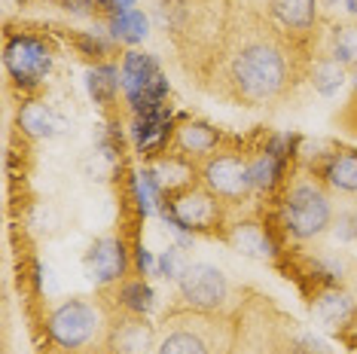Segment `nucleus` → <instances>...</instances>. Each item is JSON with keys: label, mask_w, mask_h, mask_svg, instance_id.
I'll list each match as a JSON object with an SVG mask.
<instances>
[{"label": "nucleus", "mask_w": 357, "mask_h": 354, "mask_svg": "<svg viewBox=\"0 0 357 354\" xmlns=\"http://www.w3.org/2000/svg\"><path fill=\"white\" fill-rule=\"evenodd\" d=\"M296 43L272 19H241L217 43V88L235 104L259 107L281 101L296 83Z\"/></svg>", "instance_id": "f257e3e1"}, {"label": "nucleus", "mask_w": 357, "mask_h": 354, "mask_svg": "<svg viewBox=\"0 0 357 354\" xmlns=\"http://www.w3.org/2000/svg\"><path fill=\"white\" fill-rule=\"evenodd\" d=\"M281 223L296 241H312L333 226V205L324 180L314 174H296L281 196Z\"/></svg>", "instance_id": "f03ea898"}, {"label": "nucleus", "mask_w": 357, "mask_h": 354, "mask_svg": "<svg viewBox=\"0 0 357 354\" xmlns=\"http://www.w3.org/2000/svg\"><path fill=\"white\" fill-rule=\"evenodd\" d=\"M229 336L217 311H181L172 315L156 354H226Z\"/></svg>", "instance_id": "7ed1b4c3"}, {"label": "nucleus", "mask_w": 357, "mask_h": 354, "mask_svg": "<svg viewBox=\"0 0 357 354\" xmlns=\"http://www.w3.org/2000/svg\"><path fill=\"white\" fill-rule=\"evenodd\" d=\"M119 79H123V92L128 104H132L135 116L165 107L168 79L162 77V68L153 55L137 52V49L126 52L123 64H119Z\"/></svg>", "instance_id": "20e7f679"}, {"label": "nucleus", "mask_w": 357, "mask_h": 354, "mask_svg": "<svg viewBox=\"0 0 357 354\" xmlns=\"http://www.w3.org/2000/svg\"><path fill=\"white\" fill-rule=\"evenodd\" d=\"M202 187L226 205H241L254 196L250 159L241 153H214L202 162Z\"/></svg>", "instance_id": "39448f33"}, {"label": "nucleus", "mask_w": 357, "mask_h": 354, "mask_svg": "<svg viewBox=\"0 0 357 354\" xmlns=\"http://www.w3.org/2000/svg\"><path fill=\"white\" fill-rule=\"evenodd\" d=\"M223 205L205 187L174 190L165 205V217H172L174 229L186 232H217L223 226Z\"/></svg>", "instance_id": "423d86ee"}, {"label": "nucleus", "mask_w": 357, "mask_h": 354, "mask_svg": "<svg viewBox=\"0 0 357 354\" xmlns=\"http://www.w3.org/2000/svg\"><path fill=\"white\" fill-rule=\"evenodd\" d=\"M46 327H50V336L55 345L74 351V348H86L101 333V315L86 300H64L50 311Z\"/></svg>", "instance_id": "0eeeda50"}, {"label": "nucleus", "mask_w": 357, "mask_h": 354, "mask_svg": "<svg viewBox=\"0 0 357 354\" xmlns=\"http://www.w3.org/2000/svg\"><path fill=\"white\" fill-rule=\"evenodd\" d=\"M3 64H6V74L13 77V83L19 88H34L52 70V52L40 37L15 34L6 40Z\"/></svg>", "instance_id": "6e6552de"}, {"label": "nucleus", "mask_w": 357, "mask_h": 354, "mask_svg": "<svg viewBox=\"0 0 357 354\" xmlns=\"http://www.w3.org/2000/svg\"><path fill=\"white\" fill-rule=\"evenodd\" d=\"M177 291L190 309L199 311H220L229 300V281L217 266L211 263H190L183 275L177 278Z\"/></svg>", "instance_id": "1a4fd4ad"}, {"label": "nucleus", "mask_w": 357, "mask_h": 354, "mask_svg": "<svg viewBox=\"0 0 357 354\" xmlns=\"http://www.w3.org/2000/svg\"><path fill=\"white\" fill-rule=\"evenodd\" d=\"M269 19L294 43H303L318 28V0H269Z\"/></svg>", "instance_id": "9d476101"}, {"label": "nucleus", "mask_w": 357, "mask_h": 354, "mask_svg": "<svg viewBox=\"0 0 357 354\" xmlns=\"http://www.w3.org/2000/svg\"><path fill=\"white\" fill-rule=\"evenodd\" d=\"M177 128L172 125V114L165 107L162 110H150V114L135 116V128H132V138L135 147L144 153V156H159L165 153V147L174 141Z\"/></svg>", "instance_id": "9b49d317"}, {"label": "nucleus", "mask_w": 357, "mask_h": 354, "mask_svg": "<svg viewBox=\"0 0 357 354\" xmlns=\"http://www.w3.org/2000/svg\"><path fill=\"white\" fill-rule=\"evenodd\" d=\"M126 247L119 238L113 236H104L98 238L92 247H89V256H86V269L98 284H110V281H119L126 275Z\"/></svg>", "instance_id": "f8f14e48"}, {"label": "nucleus", "mask_w": 357, "mask_h": 354, "mask_svg": "<svg viewBox=\"0 0 357 354\" xmlns=\"http://www.w3.org/2000/svg\"><path fill=\"white\" fill-rule=\"evenodd\" d=\"M220 138L223 134L217 132L214 125L202 123V119H183L174 132V147L181 150V156L186 159H211L214 153H220Z\"/></svg>", "instance_id": "ddd939ff"}, {"label": "nucleus", "mask_w": 357, "mask_h": 354, "mask_svg": "<svg viewBox=\"0 0 357 354\" xmlns=\"http://www.w3.org/2000/svg\"><path fill=\"white\" fill-rule=\"evenodd\" d=\"M318 174L330 190L342 192V196H357V150L339 147L327 153Z\"/></svg>", "instance_id": "4468645a"}, {"label": "nucleus", "mask_w": 357, "mask_h": 354, "mask_svg": "<svg viewBox=\"0 0 357 354\" xmlns=\"http://www.w3.org/2000/svg\"><path fill=\"white\" fill-rule=\"evenodd\" d=\"M153 345V327L144 315H128L110 327V348L116 354H147Z\"/></svg>", "instance_id": "2eb2a0df"}, {"label": "nucleus", "mask_w": 357, "mask_h": 354, "mask_svg": "<svg viewBox=\"0 0 357 354\" xmlns=\"http://www.w3.org/2000/svg\"><path fill=\"white\" fill-rule=\"evenodd\" d=\"M226 241H229L235 251L257 256V260H272L275 256V241L269 238L266 226H259V223H235L226 232Z\"/></svg>", "instance_id": "dca6fc26"}, {"label": "nucleus", "mask_w": 357, "mask_h": 354, "mask_svg": "<svg viewBox=\"0 0 357 354\" xmlns=\"http://www.w3.org/2000/svg\"><path fill=\"white\" fill-rule=\"evenodd\" d=\"M314 315H318L330 330H342L348 321L357 315V305L345 291L330 287V291L318 293V300H314Z\"/></svg>", "instance_id": "f3484780"}, {"label": "nucleus", "mask_w": 357, "mask_h": 354, "mask_svg": "<svg viewBox=\"0 0 357 354\" xmlns=\"http://www.w3.org/2000/svg\"><path fill=\"white\" fill-rule=\"evenodd\" d=\"M147 34H150V22L141 10H126V13L110 15V37L119 40V43L135 46V43H141Z\"/></svg>", "instance_id": "a211bd4d"}, {"label": "nucleus", "mask_w": 357, "mask_h": 354, "mask_svg": "<svg viewBox=\"0 0 357 354\" xmlns=\"http://www.w3.org/2000/svg\"><path fill=\"white\" fill-rule=\"evenodd\" d=\"M119 86H123V79H119V70L113 68V64H95V68L89 70V95H92L95 104H101V107H110V104L116 101Z\"/></svg>", "instance_id": "6ab92c4d"}, {"label": "nucleus", "mask_w": 357, "mask_h": 354, "mask_svg": "<svg viewBox=\"0 0 357 354\" xmlns=\"http://www.w3.org/2000/svg\"><path fill=\"white\" fill-rule=\"evenodd\" d=\"M330 59H336L342 68L357 70V25H339L330 34Z\"/></svg>", "instance_id": "aec40b11"}, {"label": "nucleus", "mask_w": 357, "mask_h": 354, "mask_svg": "<svg viewBox=\"0 0 357 354\" xmlns=\"http://www.w3.org/2000/svg\"><path fill=\"white\" fill-rule=\"evenodd\" d=\"M345 74H348V68H342V64H339L336 59H330V55H321V59L314 61L312 83L321 95H336L345 83Z\"/></svg>", "instance_id": "412c9836"}, {"label": "nucleus", "mask_w": 357, "mask_h": 354, "mask_svg": "<svg viewBox=\"0 0 357 354\" xmlns=\"http://www.w3.org/2000/svg\"><path fill=\"white\" fill-rule=\"evenodd\" d=\"M119 302H123V309L128 315H147L153 309V291L144 281H126L119 287Z\"/></svg>", "instance_id": "4be33fe9"}, {"label": "nucleus", "mask_w": 357, "mask_h": 354, "mask_svg": "<svg viewBox=\"0 0 357 354\" xmlns=\"http://www.w3.org/2000/svg\"><path fill=\"white\" fill-rule=\"evenodd\" d=\"M19 123H22V128H25L28 134H34V138L52 134V128L59 125V123H55V116H52V110L43 107V104H28V107L22 110Z\"/></svg>", "instance_id": "5701e85b"}, {"label": "nucleus", "mask_w": 357, "mask_h": 354, "mask_svg": "<svg viewBox=\"0 0 357 354\" xmlns=\"http://www.w3.org/2000/svg\"><path fill=\"white\" fill-rule=\"evenodd\" d=\"M186 266H190V263L183 260L181 247H168V251L159 256V275L162 278H181Z\"/></svg>", "instance_id": "b1692460"}, {"label": "nucleus", "mask_w": 357, "mask_h": 354, "mask_svg": "<svg viewBox=\"0 0 357 354\" xmlns=\"http://www.w3.org/2000/svg\"><path fill=\"white\" fill-rule=\"evenodd\" d=\"M336 232H339L342 241H354L357 238V214H339Z\"/></svg>", "instance_id": "393cba45"}, {"label": "nucleus", "mask_w": 357, "mask_h": 354, "mask_svg": "<svg viewBox=\"0 0 357 354\" xmlns=\"http://www.w3.org/2000/svg\"><path fill=\"white\" fill-rule=\"evenodd\" d=\"M135 3H137V0H95V6L104 10V13H110V15L126 13V10H135Z\"/></svg>", "instance_id": "a878e982"}, {"label": "nucleus", "mask_w": 357, "mask_h": 354, "mask_svg": "<svg viewBox=\"0 0 357 354\" xmlns=\"http://www.w3.org/2000/svg\"><path fill=\"white\" fill-rule=\"evenodd\" d=\"M95 0H64V6H68V10H77V13H83L86 6H92Z\"/></svg>", "instance_id": "bb28decb"}, {"label": "nucleus", "mask_w": 357, "mask_h": 354, "mask_svg": "<svg viewBox=\"0 0 357 354\" xmlns=\"http://www.w3.org/2000/svg\"><path fill=\"white\" fill-rule=\"evenodd\" d=\"M342 3H345L348 15H357V0H342Z\"/></svg>", "instance_id": "cd10ccee"}, {"label": "nucleus", "mask_w": 357, "mask_h": 354, "mask_svg": "<svg viewBox=\"0 0 357 354\" xmlns=\"http://www.w3.org/2000/svg\"><path fill=\"white\" fill-rule=\"evenodd\" d=\"M354 95H357V70H354Z\"/></svg>", "instance_id": "c85d7f7f"}, {"label": "nucleus", "mask_w": 357, "mask_h": 354, "mask_svg": "<svg viewBox=\"0 0 357 354\" xmlns=\"http://www.w3.org/2000/svg\"><path fill=\"white\" fill-rule=\"evenodd\" d=\"M327 3H339V0H327Z\"/></svg>", "instance_id": "c756f323"}]
</instances>
